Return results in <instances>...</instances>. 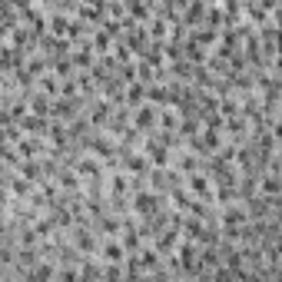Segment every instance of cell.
<instances>
[{"mask_svg": "<svg viewBox=\"0 0 282 282\" xmlns=\"http://www.w3.org/2000/svg\"><path fill=\"white\" fill-rule=\"evenodd\" d=\"M153 123H156V110L143 106V110L136 113V126H153Z\"/></svg>", "mask_w": 282, "mask_h": 282, "instance_id": "1", "label": "cell"}, {"mask_svg": "<svg viewBox=\"0 0 282 282\" xmlns=\"http://www.w3.org/2000/svg\"><path fill=\"white\" fill-rule=\"evenodd\" d=\"M106 259H123V249L116 246V242H110L106 246Z\"/></svg>", "mask_w": 282, "mask_h": 282, "instance_id": "2", "label": "cell"}, {"mask_svg": "<svg viewBox=\"0 0 282 282\" xmlns=\"http://www.w3.org/2000/svg\"><path fill=\"white\" fill-rule=\"evenodd\" d=\"M50 106H47V96H37L34 100V113H47Z\"/></svg>", "mask_w": 282, "mask_h": 282, "instance_id": "3", "label": "cell"}]
</instances>
